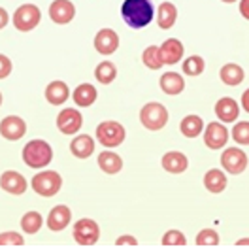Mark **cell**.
<instances>
[{
	"instance_id": "5b68a950",
	"label": "cell",
	"mask_w": 249,
	"mask_h": 251,
	"mask_svg": "<svg viewBox=\"0 0 249 251\" xmlns=\"http://www.w3.org/2000/svg\"><path fill=\"white\" fill-rule=\"evenodd\" d=\"M140 123L148 130H161L168 123V110L161 102H148L140 110Z\"/></svg>"
},
{
	"instance_id": "5bb4252c",
	"label": "cell",
	"mask_w": 249,
	"mask_h": 251,
	"mask_svg": "<svg viewBox=\"0 0 249 251\" xmlns=\"http://www.w3.org/2000/svg\"><path fill=\"white\" fill-rule=\"evenodd\" d=\"M93 46H95V50L99 51L100 55H112L119 48V36L112 28H100L97 32V36H95Z\"/></svg>"
},
{
	"instance_id": "2e32d148",
	"label": "cell",
	"mask_w": 249,
	"mask_h": 251,
	"mask_svg": "<svg viewBox=\"0 0 249 251\" xmlns=\"http://www.w3.org/2000/svg\"><path fill=\"white\" fill-rule=\"evenodd\" d=\"M215 115L221 123H232L236 121L238 115H240V106L234 99L230 97H223L215 102Z\"/></svg>"
},
{
	"instance_id": "8d00e7d4",
	"label": "cell",
	"mask_w": 249,
	"mask_h": 251,
	"mask_svg": "<svg viewBox=\"0 0 249 251\" xmlns=\"http://www.w3.org/2000/svg\"><path fill=\"white\" fill-rule=\"evenodd\" d=\"M115 246H132L134 248V246H138V240L132 234H123L115 240Z\"/></svg>"
},
{
	"instance_id": "74e56055",
	"label": "cell",
	"mask_w": 249,
	"mask_h": 251,
	"mask_svg": "<svg viewBox=\"0 0 249 251\" xmlns=\"http://www.w3.org/2000/svg\"><path fill=\"white\" fill-rule=\"evenodd\" d=\"M240 13L244 19L249 21V0H240Z\"/></svg>"
},
{
	"instance_id": "7a4b0ae2",
	"label": "cell",
	"mask_w": 249,
	"mask_h": 251,
	"mask_svg": "<svg viewBox=\"0 0 249 251\" xmlns=\"http://www.w3.org/2000/svg\"><path fill=\"white\" fill-rule=\"evenodd\" d=\"M23 161L28 168H46L53 161V150L46 140H30L23 148Z\"/></svg>"
},
{
	"instance_id": "836d02e7",
	"label": "cell",
	"mask_w": 249,
	"mask_h": 251,
	"mask_svg": "<svg viewBox=\"0 0 249 251\" xmlns=\"http://www.w3.org/2000/svg\"><path fill=\"white\" fill-rule=\"evenodd\" d=\"M219 234L213 228H204L197 234V246H217Z\"/></svg>"
},
{
	"instance_id": "4316f807",
	"label": "cell",
	"mask_w": 249,
	"mask_h": 251,
	"mask_svg": "<svg viewBox=\"0 0 249 251\" xmlns=\"http://www.w3.org/2000/svg\"><path fill=\"white\" fill-rule=\"evenodd\" d=\"M179 130L187 138H197L204 130V119L200 115H185L179 123Z\"/></svg>"
},
{
	"instance_id": "7402d4cb",
	"label": "cell",
	"mask_w": 249,
	"mask_h": 251,
	"mask_svg": "<svg viewBox=\"0 0 249 251\" xmlns=\"http://www.w3.org/2000/svg\"><path fill=\"white\" fill-rule=\"evenodd\" d=\"M97 163H99L100 170L110 174V176L123 170V159L113 151H102L99 155V159H97Z\"/></svg>"
},
{
	"instance_id": "cb8c5ba5",
	"label": "cell",
	"mask_w": 249,
	"mask_h": 251,
	"mask_svg": "<svg viewBox=\"0 0 249 251\" xmlns=\"http://www.w3.org/2000/svg\"><path fill=\"white\" fill-rule=\"evenodd\" d=\"M219 77H221V81H223L224 85H228V87H236V85H240V83L244 81L246 74H244V68H242L240 64L228 63L221 68Z\"/></svg>"
},
{
	"instance_id": "44dd1931",
	"label": "cell",
	"mask_w": 249,
	"mask_h": 251,
	"mask_svg": "<svg viewBox=\"0 0 249 251\" xmlns=\"http://www.w3.org/2000/svg\"><path fill=\"white\" fill-rule=\"evenodd\" d=\"M159 85H161L162 93H166L170 97H175V95H179L185 89V79H183V75H179L177 72H166V74L161 75Z\"/></svg>"
},
{
	"instance_id": "9a60e30c",
	"label": "cell",
	"mask_w": 249,
	"mask_h": 251,
	"mask_svg": "<svg viewBox=\"0 0 249 251\" xmlns=\"http://www.w3.org/2000/svg\"><path fill=\"white\" fill-rule=\"evenodd\" d=\"M70 221H72V212L64 204H57L50 212V215H48V226H50V230H53V232L64 230L66 226L70 225Z\"/></svg>"
},
{
	"instance_id": "1f68e13d",
	"label": "cell",
	"mask_w": 249,
	"mask_h": 251,
	"mask_svg": "<svg viewBox=\"0 0 249 251\" xmlns=\"http://www.w3.org/2000/svg\"><path fill=\"white\" fill-rule=\"evenodd\" d=\"M232 138L240 146H249V121H240L232 126Z\"/></svg>"
},
{
	"instance_id": "30bf717a",
	"label": "cell",
	"mask_w": 249,
	"mask_h": 251,
	"mask_svg": "<svg viewBox=\"0 0 249 251\" xmlns=\"http://www.w3.org/2000/svg\"><path fill=\"white\" fill-rule=\"evenodd\" d=\"M228 142V128L221 123V121H212L204 130V144L206 148L217 151L223 150Z\"/></svg>"
},
{
	"instance_id": "6da1fadb",
	"label": "cell",
	"mask_w": 249,
	"mask_h": 251,
	"mask_svg": "<svg viewBox=\"0 0 249 251\" xmlns=\"http://www.w3.org/2000/svg\"><path fill=\"white\" fill-rule=\"evenodd\" d=\"M121 17L134 30L146 28L155 17V8L151 0H124L121 6Z\"/></svg>"
},
{
	"instance_id": "8992f818",
	"label": "cell",
	"mask_w": 249,
	"mask_h": 251,
	"mask_svg": "<svg viewBox=\"0 0 249 251\" xmlns=\"http://www.w3.org/2000/svg\"><path fill=\"white\" fill-rule=\"evenodd\" d=\"M42 21V12L36 4H23L13 13V26L19 32L34 30Z\"/></svg>"
},
{
	"instance_id": "f546056e",
	"label": "cell",
	"mask_w": 249,
	"mask_h": 251,
	"mask_svg": "<svg viewBox=\"0 0 249 251\" xmlns=\"http://www.w3.org/2000/svg\"><path fill=\"white\" fill-rule=\"evenodd\" d=\"M44 225V217L38 214V212H26L21 217V228L26 234H36L38 230Z\"/></svg>"
},
{
	"instance_id": "ffe728a7",
	"label": "cell",
	"mask_w": 249,
	"mask_h": 251,
	"mask_svg": "<svg viewBox=\"0 0 249 251\" xmlns=\"http://www.w3.org/2000/svg\"><path fill=\"white\" fill-rule=\"evenodd\" d=\"M70 151L75 159H89L93 153H95V140L89 134H81V136H75L70 142Z\"/></svg>"
},
{
	"instance_id": "f35d334b",
	"label": "cell",
	"mask_w": 249,
	"mask_h": 251,
	"mask_svg": "<svg viewBox=\"0 0 249 251\" xmlns=\"http://www.w3.org/2000/svg\"><path fill=\"white\" fill-rule=\"evenodd\" d=\"M8 21H10V15H8V12H6L4 8H0V30L8 25Z\"/></svg>"
},
{
	"instance_id": "f1b7e54d",
	"label": "cell",
	"mask_w": 249,
	"mask_h": 251,
	"mask_svg": "<svg viewBox=\"0 0 249 251\" xmlns=\"http://www.w3.org/2000/svg\"><path fill=\"white\" fill-rule=\"evenodd\" d=\"M142 61L144 64L149 68V70H161L164 63H162V57H161V50L157 46H149L146 48L144 53H142Z\"/></svg>"
},
{
	"instance_id": "d6986e66",
	"label": "cell",
	"mask_w": 249,
	"mask_h": 251,
	"mask_svg": "<svg viewBox=\"0 0 249 251\" xmlns=\"http://www.w3.org/2000/svg\"><path fill=\"white\" fill-rule=\"evenodd\" d=\"M68 97H70V89L61 79L51 81L50 85L46 87V100L50 102V104H53V106L64 104V102L68 100Z\"/></svg>"
},
{
	"instance_id": "9c48e42d",
	"label": "cell",
	"mask_w": 249,
	"mask_h": 251,
	"mask_svg": "<svg viewBox=\"0 0 249 251\" xmlns=\"http://www.w3.org/2000/svg\"><path fill=\"white\" fill-rule=\"evenodd\" d=\"M81 125H83V115L75 108H64L57 115V128L61 130L62 134H66V136L77 134Z\"/></svg>"
},
{
	"instance_id": "603a6c76",
	"label": "cell",
	"mask_w": 249,
	"mask_h": 251,
	"mask_svg": "<svg viewBox=\"0 0 249 251\" xmlns=\"http://www.w3.org/2000/svg\"><path fill=\"white\" fill-rule=\"evenodd\" d=\"M204 187L213 195H219L226 189V174L219 168H212L204 176Z\"/></svg>"
},
{
	"instance_id": "83f0119b",
	"label": "cell",
	"mask_w": 249,
	"mask_h": 251,
	"mask_svg": "<svg viewBox=\"0 0 249 251\" xmlns=\"http://www.w3.org/2000/svg\"><path fill=\"white\" fill-rule=\"evenodd\" d=\"M95 77L102 85H110L113 79L117 77V66L112 61H102V63L95 68Z\"/></svg>"
},
{
	"instance_id": "277c9868",
	"label": "cell",
	"mask_w": 249,
	"mask_h": 251,
	"mask_svg": "<svg viewBox=\"0 0 249 251\" xmlns=\"http://www.w3.org/2000/svg\"><path fill=\"white\" fill-rule=\"evenodd\" d=\"M30 185L34 189V193H38L40 197L51 199V197H55L61 191L62 177L55 170H44V172H38L36 176L32 177Z\"/></svg>"
},
{
	"instance_id": "8fae6325",
	"label": "cell",
	"mask_w": 249,
	"mask_h": 251,
	"mask_svg": "<svg viewBox=\"0 0 249 251\" xmlns=\"http://www.w3.org/2000/svg\"><path fill=\"white\" fill-rule=\"evenodd\" d=\"M26 132V123L25 119H21L19 115H8L0 121V136L4 140H21Z\"/></svg>"
},
{
	"instance_id": "ba28073f",
	"label": "cell",
	"mask_w": 249,
	"mask_h": 251,
	"mask_svg": "<svg viewBox=\"0 0 249 251\" xmlns=\"http://www.w3.org/2000/svg\"><path fill=\"white\" fill-rule=\"evenodd\" d=\"M248 164H249L248 155H246V151H242L240 148H228L221 155V166H223L228 174H232V176L242 174L248 168Z\"/></svg>"
},
{
	"instance_id": "e0dca14e",
	"label": "cell",
	"mask_w": 249,
	"mask_h": 251,
	"mask_svg": "<svg viewBox=\"0 0 249 251\" xmlns=\"http://www.w3.org/2000/svg\"><path fill=\"white\" fill-rule=\"evenodd\" d=\"M159 50H161V57L164 64H177L183 59V44L177 38L164 40Z\"/></svg>"
},
{
	"instance_id": "7c38bea8",
	"label": "cell",
	"mask_w": 249,
	"mask_h": 251,
	"mask_svg": "<svg viewBox=\"0 0 249 251\" xmlns=\"http://www.w3.org/2000/svg\"><path fill=\"white\" fill-rule=\"evenodd\" d=\"M75 17V6L70 0H53L50 6V19L57 25H68Z\"/></svg>"
},
{
	"instance_id": "4dcf8cb0",
	"label": "cell",
	"mask_w": 249,
	"mask_h": 251,
	"mask_svg": "<svg viewBox=\"0 0 249 251\" xmlns=\"http://www.w3.org/2000/svg\"><path fill=\"white\" fill-rule=\"evenodd\" d=\"M206 68V63L200 55H191L187 57L185 63H183V74L187 75H200Z\"/></svg>"
},
{
	"instance_id": "ac0fdd59",
	"label": "cell",
	"mask_w": 249,
	"mask_h": 251,
	"mask_svg": "<svg viewBox=\"0 0 249 251\" xmlns=\"http://www.w3.org/2000/svg\"><path fill=\"white\" fill-rule=\"evenodd\" d=\"M162 168L170 174H181L189 168V159L185 157V153L181 151H168L162 155Z\"/></svg>"
},
{
	"instance_id": "d590c367",
	"label": "cell",
	"mask_w": 249,
	"mask_h": 251,
	"mask_svg": "<svg viewBox=\"0 0 249 251\" xmlns=\"http://www.w3.org/2000/svg\"><path fill=\"white\" fill-rule=\"evenodd\" d=\"M12 61L4 53H0V79H6L8 75L12 74Z\"/></svg>"
},
{
	"instance_id": "d6a6232c",
	"label": "cell",
	"mask_w": 249,
	"mask_h": 251,
	"mask_svg": "<svg viewBox=\"0 0 249 251\" xmlns=\"http://www.w3.org/2000/svg\"><path fill=\"white\" fill-rule=\"evenodd\" d=\"M187 244V238L185 234L181 232V230H168V232H164V236H162V246H185Z\"/></svg>"
},
{
	"instance_id": "ab89813d",
	"label": "cell",
	"mask_w": 249,
	"mask_h": 251,
	"mask_svg": "<svg viewBox=\"0 0 249 251\" xmlns=\"http://www.w3.org/2000/svg\"><path fill=\"white\" fill-rule=\"evenodd\" d=\"M242 108L249 113V89L244 93V95H242Z\"/></svg>"
},
{
	"instance_id": "b9f144b4",
	"label": "cell",
	"mask_w": 249,
	"mask_h": 251,
	"mask_svg": "<svg viewBox=\"0 0 249 251\" xmlns=\"http://www.w3.org/2000/svg\"><path fill=\"white\" fill-rule=\"evenodd\" d=\"M221 2H226V4H232V2H236V0H221Z\"/></svg>"
},
{
	"instance_id": "7bdbcfd3",
	"label": "cell",
	"mask_w": 249,
	"mask_h": 251,
	"mask_svg": "<svg viewBox=\"0 0 249 251\" xmlns=\"http://www.w3.org/2000/svg\"><path fill=\"white\" fill-rule=\"evenodd\" d=\"M2 102H4V97H2V93H0V106H2Z\"/></svg>"
},
{
	"instance_id": "60d3db41",
	"label": "cell",
	"mask_w": 249,
	"mask_h": 251,
	"mask_svg": "<svg viewBox=\"0 0 249 251\" xmlns=\"http://www.w3.org/2000/svg\"><path fill=\"white\" fill-rule=\"evenodd\" d=\"M236 246H249V238H240L236 242Z\"/></svg>"
},
{
	"instance_id": "e575fe53",
	"label": "cell",
	"mask_w": 249,
	"mask_h": 251,
	"mask_svg": "<svg viewBox=\"0 0 249 251\" xmlns=\"http://www.w3.org/2000/svg\"><path fill=\"white\" fill-rule=\"evenodd\" d=\"M23 244H25V238L15 230L0 232V248L2 246H23Z\"/></svg>"
},
{
	"instance_id": "4fadbf2b",
	"label": "cell",
	"mask_w": 249,
	"mask_h": 251,
	"mask_svg": "<svg viewBox=\"0 0 249 251\" xmlns=\"http://www.w3.org/2000/svg\"><path fill=\"white\" fill-rule=\"evenodd\" d=\"M26 187H28V183H26L25 176L19 174V172H15V170H6V172L0 176V189L6 191V193H10V195H13V197L25 195Z\"/></svg>"
},
{
	"instance_id": "d4e9b609",
	"label": "cell",
	"mask_w": 249,
	"mask_h": 251,
	"mask_svg": "<svg viewBox=\"0 0 249 251\" xmlns=\"http://www.w3.org/2000/svg\"><path fill=\"white\" fill-rule=\"evenodd\" d=\"M72 97H74L75 106H79V108H89L91 104H95L99 93H97L95 85H91V83H81V85H77V87L74 89V95H72Z\"/></svg>"
},
{
	"instance_id": "484cf974",
	"label": "cell",
	"mask_w": 249,
	"mask_h": 251,
	"mask_svg": "<svg viewBox=\"0 0 249 251\" xmlns=\"http://www.w3.org/2000/svg\"><path fill=\"white\" fill-rule=\"evenodd\" d=\"M175 19H177V8H175L172 2H162L161 6L157 8V25L168 30L175 25Z\"/></svg>"
},
{
	"instance_id": "52a82bcc",
	"label": "cell",
	"mask_w": 249,
	"mask_h": 251,
	"mask_svg": "<svg viewBox=\"0 0 249 251\" xmlns=\"http://www.w3.org/2000/svg\"><path fill=\"white\" fill-rule=\"evenodd\" d=\"M74 242L79 246H95L100 240V226L95 219L83 217L74 225Z\"/></svg>"
},
{
	"instance_id": "3957f363",
	"label": "cell",
	"mask_w": 249,
	"mask_h": 251,
	"mask_svg": "<svg viewBox=\"0 0 249 251\" xmlns=\"http://www.w3.org/2000/svg\"><path fill=\"white\" fill-rule=\"evenodd\" d=\"M95 134H97V140L108 150L119 148L124 142V138H126L124 126L121 123H117V121H102V123H99Z\"/></svg>"
}]
</instances>
